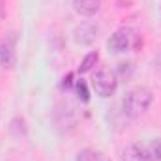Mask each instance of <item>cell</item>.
I'll return each mask as SVG.
<instances>
[{"label": "cell", "mask_w": 161, "mask_h": 161, "mask_svg": "<svg viewBox=\"0 0 161 161\" xmlns=\"http://www.w3.org/2000/svg\"><path fill=\"white\" fill-rule=\"evenodd\" d=\"M150 101H152L150 90H146V88H135V90H131L125 96V99H124V111L129 116H137V114L144 113L150 107Z\"/></svg>", "instance_id": "1"}, {"label": "cell", "mask_w": 161, "mask_h": 161, "mask_svg": "<svg viewBox=\"0 0 161 161\" xmlns=\"http://www.w3.org/2000/svg\"><path fill=\"white\" fill-rule=\"evenodd\" d=\"M107 45L116 54L118 53H125V51H131V49H135L139 45V36H137V32L133 28H120V30H116L111 36Z\"/></svg>", "instance_id": "2"}, {"label": "cell", "mask_w": 161, "mask_h": 161, "mask_svg": "<svg viewBox=\"0 0 161 161\" xmlns=\"http://www.w3.org/2000/svg\"><path fill=\"white\" fill-rule=\"evenodd\" d=\"M92 86L96 90L97 96L101 97H109L116 92V86H118V79L114 75V71L111 69H99L96 71L94 79H92Z\"/></svg>", "instance_id": "3"}, {"label": "cell", "mask_w": 161, "mask_h": 161, "mask_svg": "<svg viewBox=\"0 0 161 161\" xmlns=\"http://www.w3.org/2000/svg\"><path fill=\"white\" fill-rule=\"evenodd\" d=\"M15 60H17V53H15V36L9 34L6 40L2 41V47H0V64H2V68L11 69V68L15 66Z\"/></svg>", "instance_id": "4"}, {"label": "cell", "mask_w": 161, "mask_h": 161, "mask_svg": "<svg viewBox=\"0 0 161 161\" xmlns=\"http://www.w3.org/2000/svg\"><path fill=\"white\" fill-rule=\"evenodd\" d=\"M124 161H150V159H148L146 146L131 144V146L124 152Z\"/></svg>", "instance_id": "5"}, {"label": "cell", "mask_w": 161, "mask_h": 161, "mask_svg": "<svg viewBox=\"0 0 161 161\" xmlns=\"http://www.w3.org/2000/svg\"><path fill=\"white\" fill-rule=\"evenodd\" d=\"M99 4H101V0H75V9L80 15L90 17L99 9Z\"/></svg>", "instance_id": "6"}, {"label": "cell", "mask_w": 161, "mask_h": 161, "mask_svg": "<svg viewBox=\"0 0 161 161\" xmlns=\"http://www.w3.org/2000/svg\"><path fill=\"white\" fill-rule=\"evenodd\" d=\"M146 152H148V159L150 161H161V139H154L146 146Z\"/></svg>", "instance_id": "7"}, {"label": "cell", "mask_w": 161, "mask_h": 161, "mask_svg": "<svg viewBox=\"0 0 161 161\" xmlns=\"http://www.w3.org/2000/svg\"><path fill=\"white\" fill-rule=\"evenodd\" d=\"M94 62H97V53H92V54H88L86 58H84V62L80 64V73H84V71H88L90 68H92V64Z\"/></svg>", "instance_id": "8"}, {"label": "cell", "mask_w": 161, "mask_h": 161, "mask_svg": "<svg viewBox=\"0 0 161 161\" xmlns=\"http://www.w3.org/2000/svg\"><path fill=\"white\" fill-rule=\"evenodd\" d=\"M75 90H77V94H79V97L82 101H88L90 94H88V88H86L84 80H77V82H75Z\"/></svg>", "instance_id": "9"}]
</instances>
